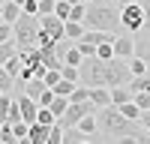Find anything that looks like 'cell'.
Segmentation results:
<instances>
[{
  "label": "cell",
  "mask_w": 150,
  "mask_h": 144,
  "mask_svg": "<svg viewBox=\"0 0 150 144\" xmlns=\"http://www.w3.org/2000/svg\"><path fill=\"white\" fill-rule=\"evenodd\" d=\"M96 123H99V135H102V138H117V141H150V132L138 123V120H129L117 105H105L102 111L96 114Z\"/></svg>",
  "instance_id": "obj_1"
},
{
  "label": "cell",
  "mask_w": 150,
  "mask_h": 144,
  "mask_svg": "<svg viewBox=\"0 0 150 144\" xmlns=\"http://www.w3.org/2000/svg\"><path fill=\"white\" fill-rule=\"evenodd\" d=\"M84 27L123 33V27H120V6L114 0H90V3H87V12H84Z\"/></svg>",
  "instance_id": "obj_2"
},
{
  "label": "cell",
  "mask_w": 150,
  "mask_h": 144,
  "mask_svg": "<svg viewBox=\"0 0 150 144\" xmlns=\"http://www.w3.org/2000/svg\"><path fill=\"white\" fill-rule=\"evenodd\" d=\"M78 84H87V87H108V60L102 57H84L78 63Z\"/></svg>",
  "instance_id": "obj_3"
},
{
  "label": "cell",
  "mask_w": 150,
  "mask_h": 144,
  "mask_svg": "<svg viewBox=\"0 0 150 144\" xmlns=\"http://www.w3.org/2000/svg\"><path fill=\"white\" fill-rule=\"evenodd\" d=\"M12 30H15V45H18V48H30V45H36V33H39V15L21 12L18 21L12 24Z\"/></svg>",
  "instance_id": "obj_4"
},
{
  "label": "cell",
  "mask_w": 150,
  "mask_h": 144,
  "mask_svg": "<svg viewBox=\"0 0 150 144\" xmlns=\"http://www.w3.org/2000/svg\"><path fill=\"white\" fill-rule=\"evenodd\" d=\"M120 27L126 30V33H138V30H144V6H141V0L120 6Z\"/></svg>",
  "instance_id": "obj_5"
},
{
  "label": "cell",
  "mask_w": 150,
  "mask_h": 144,
  "mask_svg": "<svg viewBox=\"0 0 150 144\" xmlns=\"http://www.w3.org/2000/svg\"><path fill=\"white\" fill-rule=\"evenodd\" d=\"M93 111H96V105H93L90 99H87V102H69V108H66L57 120H60V126H75L84 114H93Z\"/></svg>",
  "instance_id": "obj_6"
},
{
  "label": "cell",
  "mask_w": 150,
  "mask_h": 144,
  "mask_svg": "<svg viewBox=\"0 0 150 144\" xmlns=\"http://www.w3.org/2000/svg\"><path fill=\"white\" fill-rule=\"evenodd\" d=\"M135 54V33H117L114 36V57H123V60H129Z\"/></svg>",
  "instance_id": "obj_7"
},
{
  "label": "cell",
  "mask_w": 150,
  "mask_h": 144,
  "mask_svg": "<svg viewBox=\"0 0 150 144\" xmlns=\"http://www.w3.org/2000/svg\"><path fill=\"white\" fill-rule=\"evenodd\" d=\"M39 27H42V30H48L57 42H60V39H66V21H63V18H57L54 12H51V15H42V18H39Z\"/></svg>",
  "instance_id": "obj_8"
},
{
  "label": "cell",
  "mask_w": 150,
  "mask_h": 144,
  "mask_svg": "<svg viewBox=\"0 0 150 144\" xmlns=\"http://www.w3.org/2000/svg\"><path fill=\"white\" fill-rule=\"evenodd\" d=\"M135 54H141L147 60V69H150V33H144V30L135 33Z\"/></svg>",
  "instance_id": "obj_9"
},
{
  "label": "cell",
  "mask_w": 150,
  "mask_h": 144,
  "mask_svg": "<svg viewBox=\"0 0 150 144\" xmlns=\"http://www.w3.org/2000/svg\"><path fill=\"white\" fill-rule=\"evenodd\" d=\"M48 129L45 123H30V132H27V141L30 144H48Z\"/></svg>",
  "instance_id": "obj_10"
},
{
  "label": "cell",
  "mask_w": 150,
  "mask_h": 144,
  "mask_svg": "<svg viewBox=\"0 0 150 144\" xmlns=\"http://www.w3.org/2000/svg\"><path fill=\"white\" fill-rule=\"evenodd\" d=\"M90 102H93L96 108L111 105V87H90Z\"/></svg>",
  "instance_id": "obj_11"
},
{
  "label": "cell",
  "mask_w": 150,
  "mask_h": 144,
  "mask_svg": "<svg viewBox=\"0 0 150 144\" xmlns=\"http://www.w3.org/2000/svg\"><path fill=\"white\" fill-rule=\"evenodd\" d=\"M21 87H24V93H27V96L39 99V96H42V93L48 90V84H45V78H30V81H24Z\"/></svg>",
  "instance_id": "obj_12"
},
{
  "label": "cell",
  "mask_w": 150,
  "mask_h": 144,
  "mask_svg": "<svg viewBox=\"0 0 150 144\" xmlns=\"http://www.w3.org/2000/svg\"><path fill=\"white\" fill-rule=\"evenodd\" d=\"M90 135H84L78 126H63V144H84Z\"/></svg>",
  "instance_id": "obj_13"
},
{
  "label": "cell",
  "mask_w": 150,
  "mask_h": 144,
  "mask_svg": "<svg viewBox=\"0 0 150 144\" xmlns=\"http://www.w3.org/2000/svg\"><path fill=\"white\" fill-rule=\"evenodd\" d=\"M75 126H78V129L84 132V135H96V132H99V123H96V111H93V114H84V117H81Z\"/></svg>",
  "instance_id": "obj_14"
},
{
  "label": "cell",
  "mask_w": 150,
  "mask_h": 144,
  "mask_svg": "<svg viewBox=\"0 0 150 144\" xmlns=\"http://www.w3.org/2000/svg\"><path fill=\"white\" fill-rule=\"evenodd\" d=\"M132 99V90L126 87V84H117V87H111V105H123Z\"/></svg>",
  "instance_id": "obj_15"
},
{
  "label": "cell",
  "mask_w": 150,
  "mask_h": 144,
  "mask_svg": "<svg viewBox=\"0 0 150 144\" xmlns=\"http://www.w3.org/2000/svg\"><path fill=\"white\" fill-rule=\"evenodd\" d=\"M18 15H21V3H15V0H3V21L15 24Z\"/></svg>",
  "instance_id": "obj_16"
},
{
  "label": "cell",
  "mask_w": 150,
  "mask_h": 144,
  "mask_svg": "<svg viewBox=\"0 0 150 144\" xmlns=\"http://www.w3.org/2000/svg\"><path fill=\"white\" fill-rule=\"evenodd\" d=\"M81 60H84V54H81V48H78V45H66V48H63V63L78 66Z\"/></svg>",
  "instance_id": "obj_17"
},
{
  "label": "cell",
  "mask_w": 150,
  "mask_h": 144,
  "mask_svg": "<svg viewBox=\"0 0 150 144\" xmlns=\"http://www.w3.org/2000/svg\"><path fill=\"white\" fill-rule=\"evenodd\" d=\"M15 75H12V72L6 69V66H0V90H3V93H12V87H15Z\"/></svg>",
  "instance_id": "obj_18"
},
{
  "label": "cell",
  "mask_w": 150,
  "mask_h": 144,
  "mask_svg": "<svg viewBox=\"0 0 150 144\" xmlns=\"http://www.w3.org/2000/svg\"><path fill=\"white\" fill-rule=\"evenodd\" d=\"M84 30V21H66V39H81Z\"/></svg>",
  "instance_id": "obj_19"
},
{
  "label": "cell",
  "mask_w": 150,
  "mask_h": 144,
  "mask_svg": "<svg viewBox=\"0 0 150 144\" xmlns=\"http://www.w3.org/2000/svg\"><path fill=\"white\" fill-rule=\"evenodd\" d=\"M117 108H120V111L126 114L129 120H138V123H141V108L135 105V99H129V102H123V105H117Z\"/></svg>",
  "instance_id": "obj_20"
},
{
  "label": "cell",
  "mask_w": 150,
  "mask_h": 144,
  "mask_svg": "<svg viewBox=\"0 0 150 144\" xmlns=\"http://www.w3.org/2000/svg\"><path fill=\"white\" fill-rule=\"evenodd\" d=\"M15 51H18V45H15V39H9V42H0V66H3L6 60H9L12 54H15Z\"/></svg>",
  "instance_id": "obj_21"
},
{
  "label": "cell",
  "mask_w": 150,
  "mask_h": 144,
  "mask_svg": "<svg viewBox=\"0 0 150 144\" xmlns=\"http://www.w3.org/2000/svg\"><path fill=\"white\" fill-rule=\"evenodd\" d=\"M48 144H63V126H60V120H54L51 129H48Z\"/></svg>",
  "instance_id": "obj_22"
},
{
  "label": "cell",
  "mask_w": 150,
  "mask_h": 144,
  "mask_svg": "<svg viewBox=\"0 0 150 144\" xmlns=\"http://www.w3.org/2000/svg\"><path fill=\"white\" fill-rule=\"evenodd\" d=\"M48 108L54 111V117H60V114H63L66 108H69V96H54V99H51V105H48Z\"/></svg>",
  "instance_id": "obj_23"
},
{
  "label": "cell",
  "mask_w": 150,
  "mask_h": 144,
  "mask_svg": "<svg viewBox=\"0 0 150 144\" xmlns=\"http://www.w3.org/2000/svg\"><path fill=\"white\" fill-rule=\"evenodd\" d=\"M9 72H12V75H15L18 78V72H21V66H24V60H21V51H15V54H12L9 60H6V63H3Z\"/></svg>",
  "instance_id": "obj_24"
},
{
  "label": "cell",
  "mask_w": 150,
  "mask_h": 144,
  "mask_svg": "<svg viewBox=\"0 0 150 144\" xmlns=\"http://www.w3.org/2000/svg\"><path fill=\"white\" fill-rule=\"evenodd\" d=\"M51 90H54L57 96H69V93L75 90V81H69V78H60V81L54 84V87H51Z\"/></svg>",
  "instance_id": "obj_25"
},
{
  "label": "cell",
  "mask_w": 150,
  "mask_h": 144,
  "mask_svg": "<svg viewBox=\"0 0 150 144\" xmlns=\"http://www.w3.org/2000/svg\"><path fill=\"white\" fill-rule=\"evenodd\" d=\"M96 57H102V60H111V57H114V39L96 45Z\"/></svg>",
  "instance_id": "obj_26"
},
{
  "label": "cell",
  "mask_w": 150,
  "mask_h": 144,
  "mask_svg": "<svg viewBox=\"0 0 150 144\" xmlns=\"http://www.w3.org/2000/svg\"><path fill=\"white\" fill-rule=\"evenodd\" d=\"M132 99H135V105H138L141 111H147V108H150V90H138V93H132Z\"/></svg>",
  "instance_id": "obj_27"
},
{
  "label": "cell",
  "mask_w": 150,
  "mask_h": 144,
  "mask_svg": "<svg viewBox=\"0 0 150 144\" xmlns=\"http://www.w3.org/2000/svg\"><path fill=\"white\" fill-rule=\"evenodd\" d=\"M84 12H87V3H72L66 21H84Z\"/></svg>",
  "instance_id": "obj_28"
},
{
  "label": "cell",
  "mask_w": 150,
  "mask_h": 144,
  "mask_svg": "<svg viewBox=\"0 0 150 144\" xmlns=\"http://www.w3.org/2000/svg\"><path fill=\"white\" fill-rule=\"evenodd\" d=\"M0 141H3V144H15V141H18L15 132H12V123H3V126H0Z\"/></svg>",
  "instance_id": "obj_29"
},
{
  "label": "cell",
  "mask_w": 150,
  "mask_h": 144,
  "mask_svg": "<svg viewBox=\"0 0 150 144\" xmlns=\"http://www.w3.org/2000/svg\"><path fill=\"white\" fill-rule=\"evenodd\" d=\"M69 9H72V3H69V0H57V6H54V15L57 18H69Z\"/></svg>",
  "instance_id": "obj_30"
},
{
  "label": "cell",
  "mask_w": 150,
  "mask_h": 144,
  "mask_svg": "<svg viewBox=\"0 0 150 144\" xmlns=\"http://www.w3.org/2000/svg\"><path fill=\"white\" fill-rule=\"evenodd\" d=\"M9 39H15V30L9 21H0V42H9Z\"/></svg>",
  "instance_id": "obj_31"
},
{
  "label": "cell",
  "mask_w": 150,
  "mask_h": 144,
  "mask_svg": "<svg viewBox=\"0 0 150 144\" xmlns=\"http://www.w3.org/2000/svg\"><path fill=\"white\" fill-rule=\"evenodd\" d=\"M60 75H63V78H69V81H75V84H78V66H69V63H63V69H60Z\"/></svg>",
  "instance_id": "obj_32"
},
{
  "label": "cell",
  "mask_w": 150,
  "mask_h": 144,
  "mask_svg": "<svg viewBox=\"0 0 150 144\" xmlns=\"http://www.w3.org/2000/svg\"><path fill=\"white\" fill-rule=\"evenodd\" d=\"M54 6H57V0H39V18L42 15H51Z\"/></svg>",
  "instance_id": "obj_33"
},
{
  "label": "cell",
  "mask_w": 150,
  "mask_h": 144,
  "mask_svg": "<svg viewBox=\"0 0 150 144\" xmlns=\"http://www.w3.org/2000/svg\"><path fill=\"white\" fill-rule=\"evenodd\" d=\"M42 78H45V84H48V87H54V84H57L60 78H63V75H60V69H48Z\"/></svg>",
  "instance_id": "obj_34"
},
{
  "label": "cell",
  "mask_w": 150,
  "mask_h": 144,
  "mask_svg": "<svg viewBox=\"0 0 150 144\" xmlns=\"http://www.w3.org/2000/svg\"><path fill=\"white\" fill-rule=\"evenodd\" d=\"M78 48H81V54H84V57H90V54H96V45H90V42H84V39H78Z\"/></svg>",
  "instance_id": "obj_35"
},
{
  "label": "cell",
  "mask_w": 150,
  "mask_h": 144,
  "mask_svg": "<svg viewBox=\"0 0 150 144\" xmlns=\"http://www.w3.org/2000/svg\"><path fill=\"white\" fill-rule=\"evenodd\" d=\"M144 6V33H150V0H141Z\"/></svg>",
  "instance_id": "obj_36"
},
{
  "label": "cell",
  "mask_w": 150,
  "mask_h": 144,
  "mask_svg": "<svg viewBox=\"0 0 150 144\" xmlns=\"http://www.w3.org/2000/svg\"><path fill=\"white\" fill-rule=\"evenodd\" d=\"M141 126L150 132V108H147V111H141Z\"/></svg>",
  "instance_id": "obj_37"
},
{
  "label": "cell",
  "mask_w": 150,
  "mask_h": 144,
  "mask_svg": "<svg viewBox=\"0 0 150 144\" xmlns=\"http://www.w3.org/2000/svg\"><path fill=\"white\" fill-rule=\"evenodd\" d=\"M117 6H126V3H135V0H114Z\"/></svg>",
  "instance_id": "obj_38"
},
{
  "label": "cell",
  "mask_w": 150,
  "mask_h": 144,
  "mask_svg": "<svg viewBox=\"0 0 150 144\" xmlns=\"http://www.w3.org/2000/svg\"><path fill=\"white\" fill-rule=\"evenodd\" d=\"M0 21H3V0H0Z\"/></svg>",
  "instance_id": "obj_39"
},
{
  "label": "cell",
  "mask_w": 150,
  "mask_h": 144,
  "mask_svg": "<svg viewBox=\"0 0 150 144\" xmlns=\"http://www.w3.org/2000/svg\"><path fill=\"white\" fill-rule=\"evenodd\" d=\"M81 3H90V0H81Z\"/></svg>",
  "instance_id": "obj_40"
},
{
  "label": "cell",
  "mask_w": 150,
  "mask_h": 144,
  "mask_svg": "<svg viewBox=\"0 0 150 144\" xmlns=\"http://www.w3.org/2000/svg\"><path fill=\"white\" fill-rule=\"evenodd\" d=\"M15 3H24V0H15Z\"/></svg>",
  "instance_id": "obj_41"
},
{
  "label": "cell",
  "mask_w": 150,
  "mask_h": 144,
  "mask_svg": "<svg viewBox=\"0 0 150 144\" xmlns=\"http://www.w3.org/2000/svg\"><path fill=\"white\" fill-rule=\"evenodd\" d=\"M0 93H3V90H0Z\"/></svg>",
  "instance_id": "obj_42"
}]
</instances>
